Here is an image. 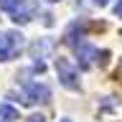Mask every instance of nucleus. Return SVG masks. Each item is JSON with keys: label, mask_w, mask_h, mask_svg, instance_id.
I'll use <instances>...</instances> for the list:
<instances>
[{"label": "nucleus", "mask_w": 122, "mask_h": 122, "mask_svg": "<svg viewBox=\"0 0 122 122\" xmlns=\"http://www.w3.org/2000/svg\"><path fill=\"white\" fill-rule=\"evenodd\" d=\"M25 48V36L18 30H0V61H13Z\"/></svg>", "instance_id": "1"}, {"label": "nucleus", "mask_w": 122, "mask_h": 122, "mask_svg": "<svg viewBox=\"0 0 122 122\" xmlns=\"http://www.w3.org/2000/svg\"><path fill=\"white\" fill-rule=\"evenodd\" d=\"M0 8L10 15L13 23H20V25L30 23L33 13H36V5L33 3H25V0H0Z\"/></svg>", "instance_id": "2"}, {"label": "nucleus", "mask_w": 122, "mask_h": 122, "mask_svg": "<svg viewBox=\"0 0 122 122\" xmlns=\"http://www.w3.org/2000/svg\"><path fill=\"white\" fill-rule=\"evenodd\" d=\"M56 74H59L61 84L66 86V89H79V69L71 59H64L59 56L56 59Z\"/></svg>", "instance_id": "3"}, {"label": "nucleus", "mask_w": 122, "mask_h": 122, "mask_svg": "<svg viewBox=\"0 0 122 122\" xmlns=\"http://www.w3.org/2000/svg\"><path fill=\"white\" fill-rule=\"evenodd\" d=\"M51 99V89L46 84L38 81H25L23 84V102L25 104H36V102H48Z\"/></svg>", "instance_id": "4"}, {"label": "nucleus", "mask_w": 122, "mask_h": 122, "mask_svg": "<svg viewBox=\"0 0 122 122\" xmlns=\"http://www.w3.org/2000/svg\"><path fill=\"white\" fill-rule=\"evenodd\" d=\"M74 46V51H76V56H79V64H81L84 69H89L92 64H94V61H97V56H99V51L97 48H94V46L92 43H86V41H79V43H71Z\"/></svg>", "instance_id": "5"}, {"label": "nucleus", "mask_w": 122, "mask_h": 122, "mask_svg": "<svg viewBox=\"0 0 122 122\" xmlns=\"http://www.w3.org/2000/svg\"><path fill=\"white\" fill-rule=\"evenodd\" d=\"M13 120H18V109L0 102V122H13Z\"/></svg>", "instance_id": "6"}, {"label": "nucleus", "mask_w": 122, "mask_h": 122, "mask_svg": "<svg viewBox=\"0 0 122 122\" xmlns=\"http://www.w3.org/2000/svg\"><path fill=\"white\" fill-rule=\"evenodd\" d=\"M114 15L122 18V0H117V5H114Z\"/></svg>", "instance_id": "7"}, {"label": "nucleus", "mask_w": 122, "mask_h": 122, "mask_svg": "<svg viewBox=\"0 0 122 122\" xmlns=\"http://www.w3.org/2000/svg\"><path fill=\"white\" fill-rule=\"evenodd\" d=\"M25 122H46V120H43V117H41V114H30V117H28V120H25Z\"/></svg>", "instance_id": "8"}, {"label": "nucleus", "mask_w": 122, "mask_h": 122, "mask_svg": "<svg viewBox=\"0 0 122 122\" xmlns=\"http://www.w3.org/2000/svg\"><path fill=\"white\" fill-rule=\"evenodd\" d=\"M92 3H94V5H107L109 0H92Z\"/></svg>", "instance_id": "9"}, {"label": "nucleus", "mask_w": 122, "mask_h": 122, "mask_svg": "<svg viewBox=\"0 0 122 122\" xmlns=\"http://www.w3.org/2000/svg\"><path fill=\"white\" fill-rule=\"evenodd\" d=\"M48 3H56V0H48Z\"/></svg>", "instance_id": "10"}, {"label": "nucleus", "mask_w": 122, "mask_h": 122, "mask_svg": "<svg viewBox=\"0 0 122 122\" xmlns=\"http://www.w3.org/2000/svg\"><path fill=\"white\" fill-rule=\"evenodd\" d=\"M64 122H71V120H64Z\"/></svg>", "instance_id": "11"}]
</instances>
